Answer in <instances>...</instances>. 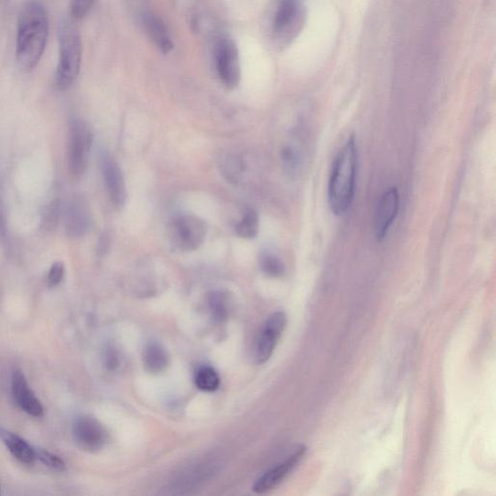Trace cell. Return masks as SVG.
<instances>
[{"label": "cell", "mask_w": 496, "mask_h": 496, "mask_svg": "<svg viewBox=\"0 0 496 496\" xmlns=\"http://www.w3.org/2000/svg\"><path fill=\"white\" fill-rule=\"evenodd\" d=\"M49 29L46 7L39 0H29L21 10L17 27L16 60L22 71L31 72L40 63Z\"/></svg>", "instance_id": "cell-1"}, {"label": "cell", "mask_w": 496, "mask_h": 496, "mask_svg": "<svg viewBox=\"0 0 496 496\" xmlns=\"http://www.w3.org/2000/svg\"><path fill=\"white\" fill-rule=\"evenodd\" d=\"M358 171V149L351 136L335 157L329 180V205L335 216H343L352 205Z\"/></svg>", "instance_id": "cell-2"}, {"label": "cell", "mask_w": 496, "mask_h": 496, "mask_svg": "<svg viewBox=\"0 0 496 496\" xmlns=\"http://www.w3.org/2000/svg\"><path fill=\"white\" fill-rule=\"evenodd\" d=\"M60 55L55 73V87L66 92L76 82L81 71L83 45L76 27L69 20H63L59 28Z\"/></svg>", "instance_id": "cell-3"}, {"label": "cell", "mask_w": 496, "mask_h": 496, "mask_svg": "<svg viewBox=\"0 0 496 496\" xmlns=\"http://www.w3.org/2000/svg\"><path fill=\"white\" fill-rule=\"evenodd\" d=\"M93 143L94 134L87 123L82 120H73L69 145V170L73 178L79 179L86 173Z\"/></svg>", "instance_id": "cell-4"}, {"label": "cell", "mask_w": 496, "mask_h": 496, "mask_svg": "<svg viewBox=\"0 0 496 496\" xmlns=\"http://www.w3.org/2000/svg\"><path fill=\"white\" fill-rule=\"evenodd\" d=\"M207 223L194 214H183L171 225L173 244L182 252H194L204 244L207 236Z\"/></svg>", "instance_id": "cell-5"}, {"label": "cell", "mask_w": 496, "mask_h": 496, "mask_svg": "<svg viewBox=\"0 0 496 496\" xmlns=\"http://www.w3.org/2000/svg\"><path fill=\"white\" fill-rule=\"evenodd\" d=\"M217 72L223 86L234 89L241 81V64L238 48L233 40L220 39L214 49Z\"/></svg>", "instance_id": "cell-6"}, {"label": "cell", "mask_w": 496, "mask_h": 496, "mask_svg": "<svg viewBox=\"0 0 496 496\" xmlns=\"http://www.w3.org/2000/svg\"><path fill=\"white\" fill-rule=\"evenodd\" d=\"M75 442L79 448L87 453H97L108 441L105 427L95 417L80 415L73 426Z\"/></svg>", "instance_id": "cell-7"}, {"label": "cell", "mask_w": 496, "mask_h": 496, "mask_svg": "<svg viewBox=\"0 0 496 496\" xmlns=\"http://www.w3.org/2000/svg\"><path fill=\"white\" fill-rule=\"evenodd\" d=\"M286 323V315L283 311L275 312L267 319L255 346L257 364H265L272 357L279 338L285 330Z\"/></svg>", "instance_id": "cell-8"}, {"label": "cell", "mask_w": 496, "mask_h": 496, "mask_svg": "<svg viewBox=\"0 0 496 496\" xmlns=\"http://www.w3.org/2000/svg\"><path fill=\"white\" fill-rule=\"evenodd\" d=\"M306 453L307 448L300 446L295 452H293L285 460L279 462L278 465L270 468L262 477L259 478L254 484L253 492L262 494L275 490L298 467Z\"/></svg>", "instance_id": "cell-9"}, {"label": "cell", "mask_w": 496, "mask_h": 496, "mask_svg": "<svg viewBox=\"0 0 496 496\" xmlns=\"http://www.w3.org/2000/svg\"><path fill=\"white\" fill-rule=\"evenodd\" d=\"M400 193L397 187L388 188L382 195L376 211V236L379 242L386 236L396 220L400 210Z\"/></svg>", "instance_id": "cell-10"}, {"label": "cell", "mask_w": 496, "mask_h": 496, "mask_svg": "<svg viewBox=\"0 0 496 496\" xmlns=\"http://www.w3.org/2000/svg\"><path fill=\"white\" fill-rule=\"evenodd\" d=\"M103 175L109 197L116 207H122L127 201L126 180L118 163L110 157H104L103 162Z\"/></svg>", "instance_id": "cell-11"}, {"label": "cell", "mask_w": 496, "mask_h": 496, "mask_svg": "<svg viewBox=\"0 0 496 496\" xmlns=\"http://www.w3.org/2000/svg\"><path fill=\"white\" fill-rule=\"evenodd\" d=\"M13 397L19 407L33 417H41L44 409L40 401L29 386V383L20 369L12 376Z\"/></svg>", "instance_id": "cell-12"}, {"label": "cell", "mask_w": 496, "mask_h": 496, "mask_svg": "<svg viewBox=\"0 0 496 496\" xmlns=\"http://www.w3.org/2000/svg\"><path fill=\"white\" fill-rule=\"evenodd\" d=\"M142 26L145 35L157 49L164 54L172 52L174 43L161 18L151 12H145L142 15Z\"/></svg>", "instance_id": "cell-13"}, {"label": "cell", "mask_w": 496, "mask_h": 496, "mask_svg": "<svg viewBox=\"0 0 496 496\" xmlns=\"http://www.w3.org/2000/svg\"><path fill=\"white\" fill-rule=\"evenodd\" d=\"M89 211L82 198H74L66 211L65 227L71 238H81L89 227Z\"/></svg>", "instance_id": "cell-14"}, {"label": "cell", "mask_w": 496, "mask_h": 496, "mask_svg": "<svg viewBox=\"0 0 496 496\" xmlns=\"http://www.w3.org/2000/svg\"><path fill=\"white\" fill-rule=\"evenodd\" d=\"M302 15L299 0H281L275 14L273 28L277 35L289 31Z\"/></svg>", "instance_id": "cell-15"}, {"label": "cell", "mask_w": 496, "mask_h": 496, "mask_svg": "<svg viewBox=\"0 0 496 496\" xmlns=\"http://www.w3.org/2000/svg\"><path fill=\"white\" fill-rule=\"evenodd\" d=\"M0 436H2L10 453L22 464L30 465L35 462L37 459L36 449H33L24 439L7 431H0Z\"/></svg>", "instance_id": "cell-16"}, {"label": "cell", "mask_w": 496, "mask_h": 496, "mask_svg": "<svg viewBox=\"0 0 496 496\" xmlns=\"http://www.w3.org/2000/svg\"><path fill=\"white\" fill-rule=\"evenodd\" d=\"M144 365L151 374H161L169 365V356L165 347L157 342L146 344L144 351Z\"/></svg>", "instance_id": "cell-17"}, {"label": "cell", "mask_w": 496, "mask_h": 496, "mask_svg": "<svg viewBox=\"0 0 496 496\" xmlns=\"http://www.w3.org/2000/svg\"><path fill=\"white\" fill-rule=\"evenodd\" d=\"M194 382L196 387L203 392H216L220 385V377L216 369L204 366L197 369Z\"/></svg>", "instance_id": "cell-18"}, {"label": "cell", "mask_w": 496, "mask_h": 496, "mask_svg": "<svg viewBox=\"0 0 496 496\" xmlns=\"http://www.w3.org/2000/svg\"><path fill=\"white\" fill-rule=\"evenodd\" d=\"M259 232V217L253 209H247L243 219L236 225V233L242 239H254Z\"/></svg>", "instance_id": "cell-19"}, {"label": "cell", "mask_w": 496, "mask_h": 496, "mask_svg": "<svg viewBox=\"0 0 496 496\" xmlns=\"http://www.w3.org/2000/svg\"><path fill=\"white\" fill-rule=\"evenodd\" d=\"M210 310L214 320L222 322L228 317L229 300L225 293L220 291L211 292L208 298Z\"/></svg>", "instance_id": "cell-20"}, {"label": "cell", "mask_w": 496, "mask_h": 496, "mask_svg": "<svg viewBox=\"0 0 496 496\" xmlns=\"http://www.w3.org/2000/svg\"><path fill=\"white\" fill-rule=\"evenodd\" d=\"M260 266L263 273L270 277H280L285 273V264L273 254H265L261 258Z\"/></svg>", "instance_id": "cell-21"}, {"label": "cell", "mask_w": 496, "mask_h": 496, "mask_svg": "<svg viewBox=\"0 0 496 496\" xmlns=\"http://www.w3.org/2000/svg\"><path fill=\"white\" fill-rule=\"evenodd\" d=\"M36 456L37 459H40L45 466H47L55 471H64L66 469L64 461L62 459L58 456L46 452V451L36 450Z\"/></svg>", "instance_id": "cell-22"}, {"label": "cell", "mask_w": 496, "mask_h": 496, "mask_svg": "<svg viewBox=\"0 0 496 496\" xmlns=\"http://www.w3.org/2000/svg\"><path fill=\"white\" fill-rule=\"evenodd\" d=\"M95 0H72L71 15L76 21L82 20L92 10Z\"/></svg>", "instance_id": "cell-23"}, {"label": "cell", "mask_w": 496, "mask_h": 496, "mask_svg": "<svg viewBox=\"0 0 496 496\" xmlns=\"http://www.w3.org/2000/svg\"><path fill=\"white\" fill-rule=\"evenodd\" d=\"M64 277V265L62 262H55L51 267L47 277V285L49 287L58 286Z\"/></svg>", "instance_id": "cell-24"}, {"label": "cell", "mask_w": 496, "mask_h": 496, "mask_svg": "<svg viewBox=\"0 0 496 496\" xmlns=\"http://www.w3.org/2000/svg\"><path fill=\"white\" fill-rule=\"evenodd\" d=\"M60 218V204L58 201L53 202L49 205L46 213H45L44 223L46 224V228L53 229L56 227Z\"/></svg>", "instance_id": "cell-25"}, {"label": "cell", "mask_w": 496, "mask_h": 496, "mask_svg": "<svg viewBox=\"0 0 496 496\" xmlns=\"http://www.w3.org/2000/svg\"><path fill=\"white\" fill-rule=\"evenodd\" d=\"M281 154H283V160L287 167L295 169L298 166L299 155L291 146H285Z\"/></svg>", "instance_id": "cell-26"}]
</instances>
